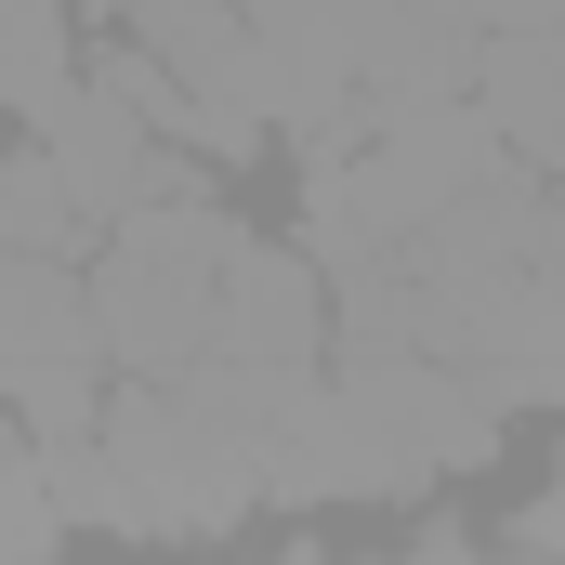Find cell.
Segmentation results:
<instances>
[{"mask_svg":"<svg viewBox=\"0 0 565 565\" xmlns=\"http://www.w3.org/2000/svg\"><path fill=\"white\" fill-rule=\"evenodd\" d=\"M224 250L237 224L184 184V198H145L106 224V264H93V316H106V369L132 382H184L211 355V302H224Z\"/></svg>","mask_w":565,"mask_h":565,"instance_id":"6da1fadb","label":"cell"},{"mask_svg":"<svg viewBox=\"0 0 565 565\" xmlns=\"http://www.w3.org/2000/svg\"><path fill=\"white\" fill-rule=\"evenodd\" d=\"M93 395H106L93 277H66V250H0V408L26 434H53V447H79Z\"/></svg>","mask_w":565,"mask_h":565,"instance_id":"7a4b0ae2","label":"cell"},{"mask_svg":"<svg viewBox=\"0 0 565 565\" xmlns=\"http://www.w3.org/2000/svg\"><path fill=\"white\" fill-rule=\"evenodd\" d=\"M473 106L500 119L513 158L565 171V26H487V53H473Z\"/></svg>","mask_w":565,"mask_h":565,"instance_id":"3957f363","label":"cell"},{"mask_svg":"<svg viewBox=\"0 0 565 565\" xmlns=\"http://www.w3.org/2000/svg\"><path fill=\"white\" fill-rule=\"evenodd\" d=\"M93 224V198L66 184L53 145H0V250H66Z\"/></svg>","mask_w":565,"mask_h":565,"instance_id":"277c9868","label":"cell"},{"mask_svg":"<svg viewBox=\"0 0 565 565\" xmlns=\"http://www.w3.org/2000/svg\"><path fill=\"white\" fill-rule=\"evenodd\" d=\"M66 93H79L66 13H53V0H0V106H13V119H53Z\"/></svg>","mask_w":565,"mask_h":565,"instance_id":"5b68a950","label":"cell"},{"mask_svg":"<svg viewBox=\"0 0 565 565\" xmlns=\"http://www.w3.org/2000/svg\"><path fill=\"white\" fill-rule=\"evenodd\" d=\"M447 13H460L473 40H487V26H565V0H447Z\"/></svg>","mask_w":565,"mask_h":565,"instance_id":"8992f818","label":"cell"}]
</instances>
